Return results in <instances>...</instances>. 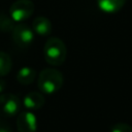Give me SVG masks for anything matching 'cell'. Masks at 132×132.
<instances>
[{
  "mask_svg": "<svg viewBox=\"0 0 132 132\" xmlns=\"http://www.w3.org/2000/svg\"><path fill=\"white\" fill-rule=\"evenodd\" d=\"M64 82V76L61 71L54 68L42 69L37 78L38 89L42 94L52 95L58 92Z\"/></svg>",
  "mask_w": 132,
  "mask_h": 132,
  "instance_id": "1",
  "label": "cell"
},
{
  "mask_svg": "<svg viewBox=\"0 0 132 132\" xmlns=\"http://www.w3.org/2000/svg\"><path fill=\"white\" fill-rule=\"evenodd\" d=\"M43 55L47 64L60 66L65 62L67 48L64 41L58 37H50L43 46Z\"/></svg>",
  "mask_w": 132,
  "mask_h": 132,
  "instance_id": "2",
  "label": "cell"
},
{
  "mask_svg": "<svg viewBox=\"0 0 132 132\" xmlns=\"http://www.w3.org/2000/svg\"><path fill=\"white\" fill-rule=\"evenodd\" d=\"M35 9L32 0H16L9 7V15L13 22H23L29 19Z\"/></svg>",
  "mask_w": 132,
  "mask_h": 132,
  "instance_id": "3",
  "label": "cell"
},
{
  "mask_svg": "<svg viewBox=\"0 0 132 132\" xmlns=\"http://www.w3.org/2000/svg\"><path fill=\"white\" fill-rule=\"evenodd\" d=\"M21 100L14 94H0V117L15 116L21 110Z\"/></svg>",
  "mask_w": 132,
  "mask_h": 132,
  "instance_id": "4",
  "label": "cell"
},
{
  "mask_svg": "<svg viewBox=\"0 0 132 132\" xmlns=\"http://www.w3.org/2000/svg\"><path fill=\"white\" fill-rule=\"evenodd\" d=\"M11 39L19 47H28L34 39V32L29 26L25 24H18L14 25L11 30Z\"/></svg>",
  "mask_w": 132,
  "mask_h": 132,
  "instance_id": "5",
  "label": "cell"
},
{
  "mask_svg": "<svg viewBox=\"0 0 132 132\" xmlns=\"http://www.w3.org/2000/svg\"><path fill=\"white\" fill-rule=\"evenodd\" d=\"M16 128L19 132H36L37 120L36 116L31 111H22L16 119Z\"/></svg>",
  "mask_w": 132,
  "mask_h": 132,
  "instance_id": "6",
  "label": "cell"
},
{
  "mask_svg": "<svg viewBox=\"0 0 132 132\" xmlns=\"http://www.w3.org/2000/svg\"><path fill=\"white\" fill-rule=\"evenodd\" d=\"M23 103L27 109L37 110L44 105L45 98L41 92H30L24 97Z\"/></svg>",
  "mask_w": 132,
  "mask_h": 132,
  "instance_id": "7",
  "label": "cell"
},
{
  "mask_svg": "<svg viewBox=\"0 0 132 132\" xmlns=\"http://www.w3.org/2000/svg\"><path fill=\"white\" fill-rule=\"evenodd\" d=\"M52 23L45 16H37L32 22V30L39 36H48L52 32Z\"/></svg>",
  "mask_w": 132,
  "mask_h": 132,
  "instance_id": "8",
  "label": "cell"
},
{
  "mask_svg": "<svg viewBox=\"0 0 132 132\" xmlns=\"http://www.w3.org/2000/svg\"><path fill=\"white\" fill-rule=\"evenodd\" d=\"M127 0H97L100 9L107 13H114L122 9Z\"/></svg>",
  "mask_w": 132,
  "mask_h": 132,
  "instance_id": "9",
  "label": "cell"
},
{
  "mask_svg": "<svg viewBox=\"0 0 132 132\" xmlns=\"http://www.w3.org/2000/svg\"><path fill=\"white\" fill-rule=\"evenodd\" d=\"M36 71L28 66H25L23 68H21L18 73H16V80L19 84L23 85V86H28L30 84H32L35 78H36Z\"/></svg>",
  "mask_w": 132,
  "mask_h": 132,
  "instance_id": "10",
  "label": "cell"
},
{
  "mask_svg": "<svg viewBox=\"0 0 132 132\" xmlns=\"http://www.w3.org/2000/svg\"><path fill=\"white\" fill-rule=\"evenodd\" d=\"M12 67V60L10 56L5 52H0V76L8 74Z\"/></svg>",
  "mask_w": 132,
  "mask_h": 132,
  "instance_id": "11",
  "label": "cell"
},
{
  "mask_svg": "<svg viewBox=\"0 0 132 132\" xmlns=\"http://www.w3.org/2000/svg\"><path fill=\"white\" fill-rule=\"evenodd\" d=\"M13 27H14V23L13 20L10 18V15L0 11V31L11 32Z\"/></svg>",
  "mask_w": 132,
  "mask_h": 132,
  "instance_id": "12",
  "label": "cell"
},
{
  "mask_svg": "<svg viewBox=\"0 0 132 132\" xmlns=\"http://www.w3.org/2000/svg\"><path fill=\"white\" fill-rule=\"evenodd\" d=\"M110 132H132V126L125 123H118L111 127Z\"/></svg>",
  "mask_w": 132,
  "mask_h": 132,
  "instance_id": "13",
  "label": "cell"
},
{
  "mask_svg": "<svg viewBox=\"0 0 132 132\" xmlns=\"http://www.w3.org/2000/svg\"><path fill=\"white\" fill-rule=\"evenodd\" d=\"M0 132H12L10 124L2 117H0Z\"/></svg>",
  "mask_w": 132,
  "mask_h": 132,
  "instance_id": "14",
  "label": "cell"
},
{
  "mask_svg": "<svg viewBox=\"0 0 132 132\" xmlns=\"http://www.w3.org/2000/svg\"><path fill=\"white\" fill-rule=\"evenodd\" d=\"M5 88H6V81L0 76V94L5 90Z\"/></svg>",
  "mask_w": 132,
  "mask_h": 132,
  "instance_id": "15",
  "label": "cell"
}]
</instances>
